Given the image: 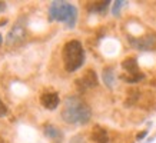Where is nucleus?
I'll list each match as a JSON object with an SVG mask.
<instances>
[{"mask_svg": "<svg viewBox=\"0 0 156 143\" xmlns=\"http://www.w3.org/2000/svg\"><path fill=\"white\" fill-rule=\"evenodd\" d=\"M120 79L125 82H128V83H136V82L142 80L143 79V75H133V76H120Z\"/></svg>", "mask_w": 156, "mask_h": 143, "instance_id": "obj_13", "label": "nucleus"}, {"mask_svg": "<svg viewBox=\"0 0 156 143\" xmlns=\"http://www.w3.org/2000/svg\"><path fill=\"white\" fill-rule=\"evenodd\" d=\"M92 110L85 102H82L79 97H67L62 110V117L65 122L72 124H85L90 120Z\"/></svg>", "mask_w": 156, "mask_h": 143, "instance_id": "obj_1", "label": "nucleus"}, {"mask_svg": "<svg viewBox=\"0 0 156 143\" xmlns=\"http://www.w3.org/2000/svg\"><path fill=\"white\" fill-rule=\"evenodd\" d=\"M122 67L125 70L130 73V75H139V67H137V62L135 57H128L122 62Z\"/></svg>", "mask_w": 156, "mask_h": 143, "instance_id": "obj_8", "label": "nucleus"}, {"mask_svg": "<svg viewBox=\"0 0 156 143\" xmlns=\"http://www.w3.org/2000/svg\"><path fill=\"white\" fill-rule=\"evenodd\" d=\"M79 83H82L83 87H95V86H98V77H96V73L93 70H87L85 76L79 80Z\"/></svg>", "mask_w": 156, "mask_h": 143, "instance_id": "obj_7", "label": "nucleus"}, {"mask_svg": "<svg viewBox=\"0 0 156 143\" xmlns=\"http://www.w3.org/2000/svg\"><path fill=\"white\" fill-rule=\"evenodd\" d=\"M6 113H7V107H6V105L0 100V117H2V116H5Z\"/></svg>", "mask_w": 156, "mask_h": 143, "instance_id": "obj_15", "label": "nucleus"}, {"mask_svg": "<svg viewBox=\"0 0 156 143\" xmlns=\"http://www.w3.org/2000/svg\"><path fill=\"white\" fill-rule=\"evenodd\" d=\"M125 5H126V2H122V0H119V2H115L113 9H112V13H113L115 16H118L119 12H120V9H122Z\"/></svg>", "mask_w": 156, "mask_h": 143, "instance_id": "obj_14", "label": "nucleus"}, {"mask_svg": "<svg viewBox=\"0 0 156 143\" xmlns=\"http://www.w3.org/2000/svg\"><path fill=\"white\" fill-rule=\"evenodd\" d=\"M130 43H132L136 49H140V50H151V49L153 47V44H155V37L147 36V37H142V39H139V40L130 39Z\"/></svg>", "mask_w": 156, "mask_h": 143, "instance_id": "obj_6", "label": "nucleus"}, {"mask_svg": "<svg viewBox=\"0 0 156 143\" xmlns=\"http://www.w3.org/2000/svg\"><path fill=\"white\" fill-rule=\"evenodd\" d=\"M44 134H46L49 139L56 140V142H60L62 138H63V134H62L60 130H59L57 127H55V126H50V124L44 127Z\"/></svg>", "mask_w": 156, "mask_h": 143, "instance_id": "obj_9", "label": "nucleus"}, {"mask_svg": "<svg viewBox=\"0 0 156 143\" xmlns=\"http://www.w3.org/2000/svg\"><path fill=\"white\" fill-rule=\"evenodd\" d=\"M103 82L105 85L108 86V87H113V83H115V75L112 69L108 67V69H105L103 70Z\"/></svg>", "mask_w": 156, "mask_h": 143, "instance_id": "obj_12", "label": "nucleus"}, {"mask_svg": "<svg viewBox=\"0 0 156 143\" xmlns=\"http://www.w3.org/2000/svg\"><path fill=\"white\" fill-rule=\"evenodd\" d=\"M109 3H112V2H96L93 5L90 6V12H93V13H105L106 9L109 7Z\"/></svg>", "mask_w": 156, "mask_h": 143, "instance_id": "obj_11", "label": "nucleus"}, {"mask_svg": "<svg viewBox=\"0 0 156 143\" xmlns=\"http://www.w3.org/2000/svg\"><path fill=\"white\" fill-rule=\"evenodd\" d=\"M147 134V130H143V132H140V133H137V136H136V139L137 140H142L145 136Z\"/></svg>", "mask_w": 156, "mask_h": 143, "instance_id": "obj_16", "label": "nucleus"}, {"mask_svg": "<svg viewBox=\"0 0 156 143\" xmlns=\"http://www.w3.org/2000/svg\"><path fill=\"white\" fill-rule=\"evenodd\" d=\"M63 63L67 72H76L85 63V50L80 42L70 40L63 47Z\"/></svg>", "mask_w": 156, "mask_h": 143, "instance_id": "obj_2", "label": "nucleus"}, {"mask_svg": "<svg viewBox=\"0 0 156 143\" xmlns=\"http://www.w3.org/2000/svg\"><path fill=\"white\" fill-rule=\"evenodd\" d=\"M2 43H3V36L0 34V44H2Z\"/></svg>", "mask_w": 156, "mask_h": 143, "instance_id": "obj_19", "label": "nucleus"}, {"mask_svg": "<svg viewBox=\"0 0 156 143\" xmlns=\"http://www.w3.org/2000/svg\"><path fill=\"white\" fill-rule=\"evenodd\" d=\"M6 23H7V20H0V26H2V24H6Z\"/></svg>", "mask_w": 156, "mask_h": 143, "instance_id": "obj_18", "label": "nucleus"}, {"mask_svg": "<svg viewBox=\"0 0 156 143\" xmlns=\"http://www.w3.org/2000/svg\"><path fill=\"white\" fill-rule=\"evenodd\" d=\"M24 36H26V32L22 26H14L12 30L7 34V39H6V43L7 46H19L22 44V42L24 40Z\"/></svg>", "mask_w": 156, "mask_h": 143, "instance_id": "obj_4", "label": "nucleus"}, {"mask_svg": "<svg viewBox=\"0 0 156 143\" xmlns=\"http://www.w3.org/2000/svg\"><path fill=\"white\" fill-rule=\"evenodd\" d=\"M50 20L63 22L67 27H75L77 20V9L67 2H52L49 9Z\"/></svg>", "mask_w": 156, "mask_h": 143, "instance_id": "obj_3", "label": "nucleus"}, {"mask_svg": "<svg viewBox=\"0 0 156 143\" xmlns=\"http://www.w3.org/2000/svg\"><path fill=\"white\" fill-rule=\"evenodd\" d=\"M40 102H42V105L44 106L46 109L55 110L57 106H59V102H60V99H59V95H57V93L52 92V93H44V95H42V97H40Z\"/></svg>", "mask_w": 156, "mask_h": 143, "instance_id": "obj_5", "label": "nucleus"}, {"mask_svg": "<svg viewBox=\"0 0 156 143\" xmlns=\"http://www.w3.org/2000/svg\"><path fill=\"white\" fill-rule=\"evenodd\" d=\"M5 7H6V5L3 3V2H0V12H2V10H5Z\"/></svg>", "mask_w": 156, "mask_h": 143, "instance_id": "obj_17", "label": "nucleus"}, {"mask_svg": "<svg viewBox=\"0 0 156 143\" xmlns=\"http://www.w3.org/2000/svg\"><path fill=\"white\" fill-rule=\"evenodd\" d=\"M92 139H93L96 143H108V140H109L106 130L102 127H96L95 130L92 132Z\"/></svg>", "mask_w": 156, "mask_h": 143, "instance_id": "obj_10", "label": "nucleus"}]
</instances>
